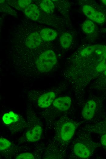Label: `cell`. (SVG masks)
<instances>
[{
  "label": "cell",
  "instance_id": "7",
  "mask_svg": "<svg viewBox=\"0 0 106 159\" xmlns=\"http://www.w3.org/2000/svg\"><path fill=\"white\" fill-rule=\"evenodd\" d=\"M56 94L53 91H49L44 94L38 98V106L42 108L48 107L53 103Z\"/></svg>",
  "mask_w": 106,
  "mask_h": 159
},
{
  "label": "cell",
  "instance_id": "12",
  "mask_svg": "<svg viewBox=\"0 0 106 159\" xmlns=\"http://www.w3.org/2000/svg\"><path fill=\"white\" fill-rule=\"evenodd\" d=\"M40 35L43 40L48 41L55 39L57 37V33L55 30L52 29L46 28L41 31Z\"/></svg>",
  "mask_w": 106,
  "mask_h": 159
},
{
  "label": "cell",
  "instance_id": "18",
  "mask_svg": "<svg viewBox=\"0 0 106 159\" xmlns=\"http://www.w3.org/2000/svg\"><path fill=\"white\" fill-rule=\"evenodd\" d=\"M34 158L33 155L31 153L25 152L21 153L18 155L16 157L17 159H33Z\"/></svg>",
  "mask_w": 106,
  "mask_h": 159
},
{
  "label": "cell",
  "instance_id": "15",
  "mask_svg": "<svg viewBox=\"0 0 106 159\" xmlns=\"http://www.w3.org/2000/svg\"><path fill=\"white\" fill-rule=\"evenodd\" d=\"M40 6L44 11L49 13H53L55 9L53 3L49 0L42 1L40 4Z\"/></svg>",
  "mask_w": 106,
  "mask_h": 159
},
{
  "label": "cell",
  "instance_id": "20",
  "mask_svg": "<svg viewBox=\"0 0 106 159\" xmlns=\"http://www.w3.org/2000/svg\"><path fill=\"white\" fill-rule=\"evenodd\" d=\"M101 142L103 145L106 147V134H104L101 136Z\"/></svg>",
  "mask_w": 106,
  "mask_h": 159
},
{
  "label": "cell",
  "instance_id": "6",
  "mask_svg": "<svg viewBox=\"0 0 106 159\" xmlns=\"http://www.w3.org/2000/svg\"><path fill=\"white\" fill-rule=\"evenodd\" d=\"M72 103L71 98L64 96L55 98L52 104L54 107L61 111H66L70 107Z\"/></svg>",
  "mask_w": 106,
  "mask_h": 159
},
{
  "label": "cell",
  "instance_id": "4",
  "mask_svg": "<svg viewBox=\"0 0 106 159\" xmlns=\"http://www.w3.org/2000/svg\"><path fill=\"white\" fill-rule=\"evenodd\" d=\"M76 128V125L73 122L69 121L64 124L60 133L62 139L64 141L70 140L74 135Z\"/></svg>",
  "mask_w": 106,
  "mask_h": 159
},
{
  "label": "cell",
  "instance_id": "14",
  "mask_svg": "<svg viewBox=\"0 0 106 159\" xmlns=\"http://www.w3.org/2000/svg\"><path fill=\"white\" fill-rule=\"evenodd\" d=\"M61 45L64 48H69L71 45L72 41V35L69 33H65L61 35L60 39Z\"/></svg>",
  "mask_w": 106,
  "mask_h": 159
},
{
  "label": "cell",
  "instance_id": "1",
  "mask_svg": "<svg viewBox=\"0 0 106 159\" xmlns=\"http://www.w3.org/2000/svg\"><path fill=\"white\" fill-rule=\"evenodd\" d=\"M85 58H90L94 61L96 70L98 72H104L106 76V46L94 45L88 46L80 53Z\"/></svg>",
  "mask_w": 106,
  "mask_h": 159
},
{
  "label": "cell",
  "instance_id": "13",
  "mask_svg": "<svg viewBox=\"0 0 106 159\" xmlns=\"http://www.w3.org/2000/svg\"><path fill=\"white\" fill-rule=\"evenodd\" d=\"M19 118L18 115L12 111H10L3 115L2 120L5 124H9L17 122Z\"/></svg>",
  "mask_w": 106,
  "mask_h": 159
},
{
  "label": "cell",
  "instance_id": "8",
  "mask_svg": "<svg viewBox=\"0 0 106 159\" xmlns=\"http://www.w3.org/2000/svg\"><path fill=\"white\" fill-rule=\"evenodd\" d=\"M73 151L76 156L83 158L89 157L91 154L90 149L86 145L81 142H78L74 145Z\"/></svg>",
  "mask_w": 106,
  "mask_h": 159
},
{
  "label": "cell",
  "instance_id": "5",
  "mask_svg": "<svg viewBox=\"0 0 106 159\" xmlns=\"http://www.w3.org/2000/svg\"><path fill=\"white\" fill-rule=\"evenodd\" d=\"M97 107L96 102L93 100L87 102L83 106L82 115L83 118L87 120L91 119L94 117Z\"/></svg>",
  "mask_w": 106,
  "mask_h": 159
},
{
  "label": "cell",
  "instance_id": "21",
  "mask_svg": "<svg viewBox=\"0 0 106 159\" xmlns=\"http://www.w3.org/2000/svg\"><path fill=\"white\" fill-rule=\"evenodd\" d=\"M101 1L106 6V0H102Z\"/></svg>",
  "mask_w": 106,
  "mask_h": 159
},
{
  "label": "cell",
  "instance_id": "11",
  "mask_svg": "<svg viewBox=\"0 0 106 159\" xmlns=\"http://www.w3.org/2000/svg\"><path fill=\"white\" fill-rule=\"evenodd\" d=\"M24 13L27 17L33 20H37L40 15L37 7L34 4L28 6L24 11Z\"/></svg>",
  "mask_w": 106,
  "mask_h": 159
},
{
  "label": "cell",
  "instance_id": "3",
  "mask_svg": "<svg viewBox=\"0 0 106 159\" xmlns=\"http://www.w3.org/2000/svg\"><path fill=\"white\" fill-rule=\"evenodd\" d=\"M82 11L85 15L91 20L99 24H102L105 20L104 14L92 7L85 5L82 7Z\"/></svg>",
  "mask_w": 106,
  "mask_h": 159
},
{
  "label": "cell",
  "instance_id": "2",
  "mask_svg": "<svg viewBox=\"0 0 106 159\" xmlns=\"http://www.w3.org/2000/svg\"><path fill=\"white\" fill-rule=\"evenodd\" d=\"M57 62L55 52L51 50H46L37 58L36 65L38 70L41 72H48L51 70Z\"/></svg>",
  "mask_w": 106,
  "mask_h": 159
},
{
  "label": "cell",
  "instance_id": "16",
  "mask_svg": "<svg viewBox=\"0 0 106 159\" xmlns=\"http://www.w3.org/2000/svg\"><path fill=\"white\" fill-rule=\"evenodd\" d=\"M94 24L90 20H86L82 24V29L85 33L87 34L91 33L94 31Z\"/></svg>",
  "mask_w": 106,
  "mask_h": 159
},
{
  "label": "cell",
  "instance_id": "19",
  "mask_svg": "<svg viewBox=\"0 0 106 159\" xmlns=\"http://www.w3.org/2000/svg\"><path fill=\"white\" fill-rule=\"evenodd\" d=\"M31 2V1L28 0H21L18 1L19 4L21 8H24L27 6Z\"/></svg>",
  "mask_w": 106,
  "mask_h": 159
},
{
  "label": "cell",
  "instance_id": "9",
  "mask_svg": "<svg viewBox=\"0 0 106 159\" xmlns=\"http://www.w3.org/2000/svg\"><path fill=\"white\" fill-rule=\"evenodd\" d=\"M42 133L41 127L39 125H37L27 131L26 134V138L28 141L35 142L40 139Z\"/></svg>",
  "mask_w": 106,
  "mask_h": 159
},
{
  "label": "cell",
  "instance_id": "10",
  "mask_svg": "<svg viewBox=\"0 0 106 159\" xmlns=\"http://www.w3.org/2000/svg\"><path fill=\"white\" fill-rule=\"evenodd\" d=\"M41 41V38L39 33L34 32L30 34L27 38L25 44L29 48H34L38 46Z\"/></svg>",
  "mask_w": 106,
  "mask_h": 159
},
{
  "label": "cell",
  "instance_id": "17",
  "mask_svg": "<svg viewBox=\"0 0 106 159\" xmlns=\"http://www.w3.org/2000/svg\"><path fill=\"white\" fill-rule=\"evenodd\" d=\"M11 145V142L7 139L1 138H0V150H4L7 149Z\"/></svg>",
  "mask_w": 106,
  "mask_h": 159
}]
</instances>
